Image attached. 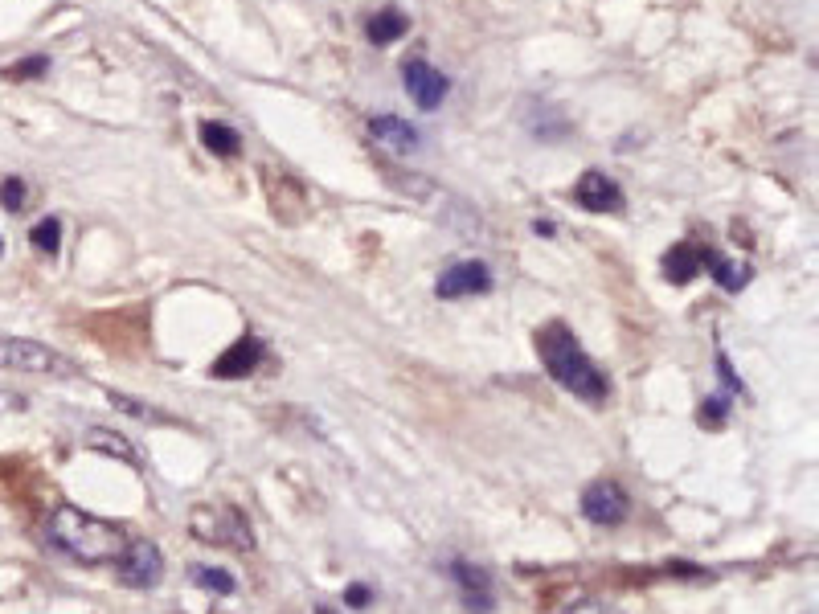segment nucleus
<instances>
[{"mask_svg": "<svg viewBox=\"0 0 819 614\" xmlns=\"http://www.w3.org/2000/svg\"><path fill=\"white\" fill-rule=\"evenodd\" d=\"M46 541L54 549H62L70 561L78 565H115L127 549V533L119 524L95 516V512H82L74 504H58L50 512V524H46Z\"/></svg>", "mask_w": 819, "mask_h": 614, "instance_id": "f257e3e1", "label": "nucleus"}, {"mask_svg": "<svg viewBox=\"0 0 819 614\" xmlns=\"http://www.w3.org/2000/svg\"><path fill=\"white\" fill-rule=\"evenodd\" d=\"M537 353H541V365H545V373L562 385V389H570L574 398H582V402H607V393H611V385H607V373H602L594 361H590V353L578 344V336L566 328V324H549V328H541L537 332Z\"/></svg>", "mask_w": 819, "mask_h": 614, "instance_id": "f03ea898", "label": "nucleus"}, {"mask_svg": "<svg viewBox=\"0 0 819 614\" xmlns=\"http://www.w3.org/2000/svg\"><path fill=\"white\" fill-rule=\"evenodd\" d=\"M189 533L205 545H222V549H250L254 545V529L250 520L226 504V500H205L189 512Z\"/></svg>", "mask_w": 819, "mask_h": 614, "instance_id": "7ed1b4c3", "label": "nucleus"}, {"mask_svg": "<svg viewBox=\"0 0 819 614\" xmlns=\"http://www.w3.org/2000/svg\"><path fill=\"white\" fill-rule=\"evenodd\" d=\"M0 365L17 369V373H33V377H74V365L54 353V348L37 344V340H21V336H0Z\"/></svg>", "mask_w": 819, "mask_h": 614, "instance_id": "20e7f679", "label": "nucleus"}, {"mask_svg": "<svg viewBox=\"0 0 819 614\" xmlns=\"http://www.w3.org/2000/svg\"><path fill=\"white\" fill-rule=\"evenodd\" d=\"M115 574H119L123 586H132V590H152L164 578V553H160V545H152L144 537H127V549L115 561Z\"/></svg>", "mask_w": 819, "mask_h": 614, "instance_id": "39448f33", "label": "nucleus"}, {"mask_svg": "<svg viewBox=\"0 0 819 614\" xmlns=\"http://www.w3.org/2000/svg\"><path fill=\"white\" fill-rule=\"evenodd\" d=\"M631 512V496L615 484V479H594V484H586L582 492V516L590 524H602V529H615V524H623Z\"/></svg>", "mask_w": 819, "mask_h": 614, "instance_id": "423d86ee", "label": "nucleus"}, {"mask_svg": "<svg viewBox=\"0 0 819 614\" xmlns=\"http://www.w3.org/2000/svg\"><path fill=\"white\" fill-rule=\"evenodd\" d=\"M402 86H406V95L414 99L418 111H435V107L447 99V91H451L447 74L435 70L426 58H410V62L402 66Z\"/></svg>", "mask_w": 819, "mask_h": 614, "instance_id": "0eeeda50", "label": "nucleus"}, {"mask_svg": "<svg viewBox=\"0 0 819 614\" xmlns=\"http://www.w3.org/2000/svg\"><path fill=\"white\" fill-rule=\"evenodd\" d=\"M484 291H492V271H488V262H480V258L451 262V267L439 275V283H435L439 299H463V295H484Z\"/></svg>", "mask_w": 819, "mask_h": 614, "instance_id": "6e6552de", "label": "nucleus"}, {"mask_svg": "<svg viewBox=\"0 0 819 614\" xmlns=\"http://www.w3.org/2000/svg\"><path fill=\"white\" fill-rule=\"evenodd\" d=\"M574 201L582 209H590V213H619L623 209V189L607 177V172L590 168V172H582V181L574 185Z\"/></svg>", "mask_w": 819, "mask_h": 614, "instance_id": "1a4fd4ad", "label": "nucleus"}, {"mask_svg": "<svg viewBox=\"0 0 819 614\" xmlns=\"http://www.w3.org/2000/svg\"><path fill=\"white\" fill-rule=\"evenodd\" d=\"M258 361H263V340L258 336H242V340H234L226 353L213 361V377H222V381H234V377H246V373H254L258 369Z\"/></svg>", "mask_w": 819, "mask_h": 614, "instance_id": "9d476101", "label": "nucleus"}, {"mask_svg": "<svg viewBox=\"0 0 819 614\" xmlns=\"http://www.w3.org/2000/svg\"><path fill=\"white\" fill-rule=\"evenodd\" d=\"M369 136H373V144H381L385 152H394V156H410L418 148V127H410L398 115H373L369 119Z\"/></svg>", "mask_w": 819, "mask_h": 614, "instance_id": "9b49d317", "label": "nucleus"}, {"mask_svg": "<svg viewBox=\"0 0 819 614\" xmlns=\"http://www.w3.org/2000/svg\"><path fill=\"white\" fill-rule=\"evenodd\" d=\"M709 262V250L693 246V242H676L668 254H664V279L684 287V283H693L701 275V267Z\"/></svg>", "mask_w": 819, "mask_h": 614, "instance_id": "f8f14e48", "label": "nucleus"}, {"mask_svg": "<svg viewBox=\"0 0 819 614\" xmlns=\"http://www.w3.org/2000/svg\"><path fill=\"white\" fill-rule=\"evenodd\" d=\"M451 578L459 582L463 598L471 610H488L492 606V578H488V569L480 565H471V561H455L451 565Z\"/></svg>", "mask_w": 819, "mask_h": 614, "instance_id": "ddd939ff", "label": "nucleus"}, {"mask_svg": "<svg viewBox=\"0 0 819 614\" xmlns=\"http://www.w3.org/2000/svg\"><path fill=\"white\" fill-rule=\"evenodd\" d=\"M406 29H410V17L402 9H381L377 17H369L365 37L373 41V46H394L398 37H406Z\"/></svg>", "mask_w": 819, "mask_h": 614, "instance_id": "4468645a", "label": "nucleus"}, {"mask_svg": "<svg viewBox=\"0 0 819 614\" xmlns=\"http://www.w3.org/2000/svg\"><path fill=\"white\" fill-rule=\"evenodd\" d=\"M201 144L213 152V156H238L242 152V136H238V131L230 127V123H201Z\"/></svg>", "mask_w": 819, "mask_h": 614, "instance_id": "2eb2a0df", "label": "nucleus"}, {"mask_svg": "<svg viewBox=\"0 0 819 614\" xmlns=\"http://www.w3.org/2000/svg\"><path fill=\"white\" fill-rule=\"evenodd\" d=\"M86 447H91V451H103V455H115V459H123V463H136V447L127 443V438H123L119 430H103V426H95L91 434H86Z\"/></svg>", "mask_w": 819, "mask_h": 614, "instance_id": "dca6fc26", "label": "nucleus"}, {"mask_svg": "<svg viewBox=\"0 0 819 614\" xmlns=\"http://www.w3.org/2000/svg\"><path fill=\"white\" fill-rule=\"evenodd\" d=\"M705 267H713V279H717L725 291H742V287L750 283V267H746V262H729V258H721V254H713V250H709Z\"/></svg>", "mask_w": 819, "mask_h": 614, "instance_id": "f3484780", "label": "nucleus"}, {"mask_svg": "<svg viewBox=\"0 0 819 614\" xmlns=\"http://www.w3.org/2000/svg\"><path fill=\"white\" fill-rule=\"evenodd\" d=\"M29 242H33L37 254H58V246H62V222H58V217H41V222L29 230Z\"/></svg>", "mask_w": 819, "mask_h": 614, "instance_id": "a211bd4d", "label": "nucleus"}, {"mask_svg": "<svg viewBox=\"0 0 819 614\" xmlns=\"http://www.w3.org/2000/svg\"><path fill=\"white\" fill-rule=\"evenodd\" d=\"M193 582L201 590H213V594H234L238 590L234 578L226 574V569H218V565H193Z\"/></svg>", "mask_w": 819, "mask_h": 614, "instance_id": "6ab92c4d", "label": "nucleus"}, {"mask_svg": "<svg viewBox=\"0 0 819 614\" xmlns=\"http://www.w3.org/2000/svg\"><path fill=\"white\" fill-rule=\"evenodd\" d=\"M46 70H50V58H46V54H33V58H25V62L5 66V78H9V82H29V78L46 74Z\"/></svg>", "mask_w": 819, "mask_h": 614, "instance_id": "aec40b11", "label": "nucleus"}, {"mask_svg": "<svg viewBox=\"0 0 819 614\" xmlns=\"http://www.w3.org/2000/svg\"><path fill=\"white\" fill-rule=\"evenodd\" d=\"M25 197H29V189H25L21 177H5V181H0V205H5L9 213H21V209H25Z\"/></svg>", "mask_w": 819, "mask_h": 614, "instance_id": "412c9836", "label": "nucleus"}, {"mask_svg": "<svg viewBox=\"0 0 819 614\" xmlns=\"http://www.w3.org/2000/svg\"><path fill=\"white\" fill-rule=\"evenodd\" d=\"M111 402H115L123 414H132V418H144V422H168L160 410H152V406H144V402H136V398H123V393H111Z\"/></svg>", "mask_w": 819, "mask_h": 614, "instance_id": "4be33fe9", "label": "nucleus"}, {"mask_svg": "<svg viewBox=\"0 0 819 614\" xmlns=\"http://www.w3.org/2000/svg\"><path fill=\"white\" fill-rule=\"evenodd\" d=\"M725 414H729V402L721 398V393H717V398H705V402H701V422H705V426H721Z\"/></svg>", "mask_w": 819, "mask_h": 614, "instance_id": "5701e85b", "label": "nucleus"}, {"mask_svg": "<svg viewBox=\"0 0 819 614\" xmlns=\"http://www.w3.org/2000/svg\"><path fill=\"white\" fill-rule=\"evenodd\" d=\"M369 598H373V594H369V586H349V590H344V602H349L353 610H365V606H369Z\"/></svg>", "mask_w": 819, "mask_h": 614, "instance_id": "b1692460", "label": "nucleus"}, {"mask_svg": "<svg viewBox=\"0 0 819 614\" xmlns=\"http://www.w3.org/2000/svg\"><path fill=\"white\" fill-rule=\"evenodd\" d=\"M717 369H721V381H725V389H734V393H742V381H738V373H734V369H729L725 353H717Z\"/></svg>", "mask_w": 819, "mask_h": 614, "instance_id": "393cba45", "label": "nucleus"}, {"mask_svg": "<svg viewBox=\"0 0 819 614\" xmlns=\"http://www.w3.org/2000/svg\"><path fill=\"white\" fill-rule=\"evenodd\" d=\"M668 574H676V578H701V569H697V565H688V561H672V565H668Z\"/></svg>", "mask_w": 819, "mask_h": 614, "instance_id": "a878e982", "label": "nucleus"}, {"mask_svg": "<svg viewBox=\"0 0 819 614\" xmlns=\"http://www.w3.org/2000/svg\"><path fill=\"white\" fill-rule=\"evenodd\" d=\"M566 614H602V602H594V598H586V602H578V606H570Z\"/></svg>", "mask_w": 819, "mask_h": 614, "instance_id": "bb28decb", "label": "nucleus"}, {"mask_svg": "<svg viewBox=\"0 0 819 614\" xmlns=\"http://www.w3.org/2000/svg\"><path fill=\"white\" fill-rule=\"evenodd\" d=\"M0 250H5V238H0Z\"/></svg>", "mask_w": 819, "mask_h": 614, "instance_id": "cd10ccee", "label": "nucleus"}, {"mask_svg": "<svg viewBox=\"0 0 819 614\" xmlns=\"http://www.w3.org/2000/svg\"><path fill=\"white\" fill-rule=\"evenodd\" d=\"M320 614H332V610H320Z\"/></svg>", "mask_w": 819, "mask_h": 614, "instance_id": "c85d7f7f", "label": "nucleus"}]
</instances>
